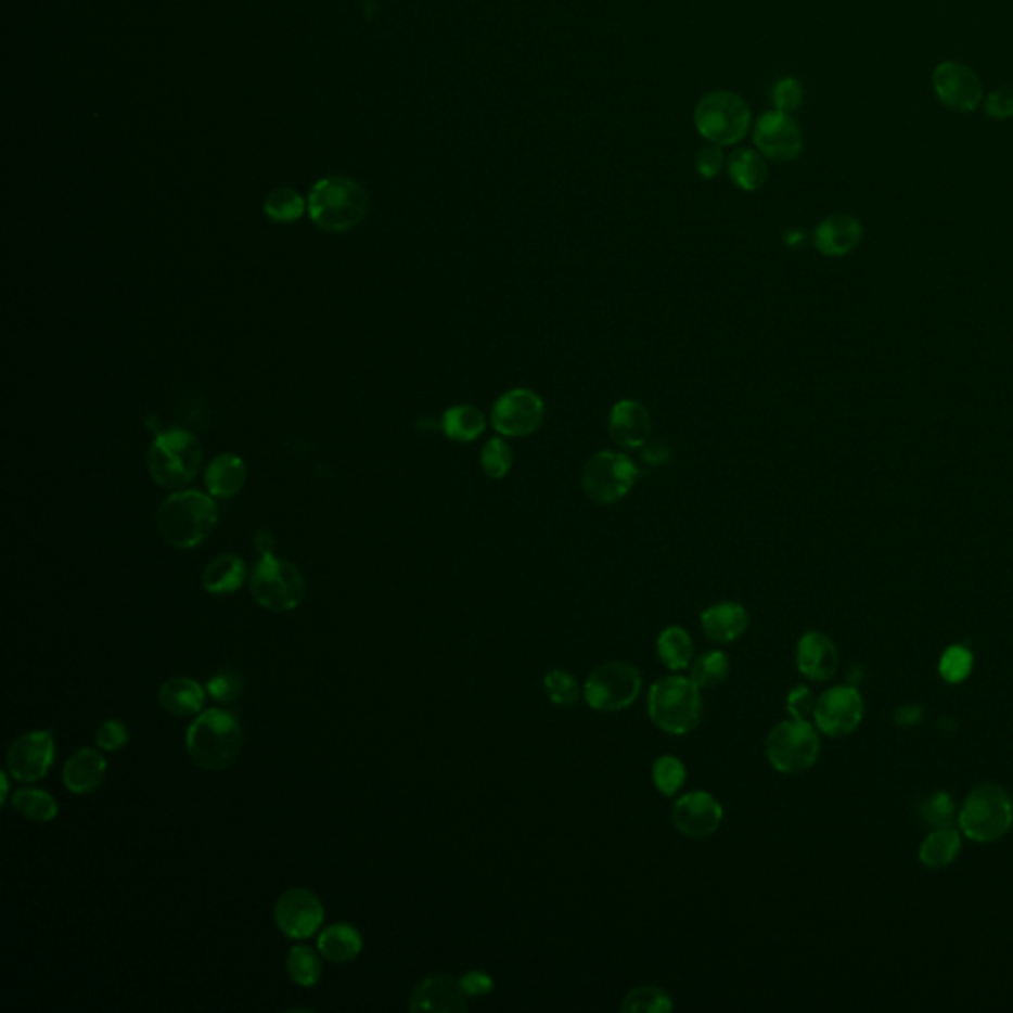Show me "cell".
I'll use <instances>...</instances> for the list:
<instances>
[{
  "mask_svg": "<svg viewBox=\"0 0 1013 1013\" xmlns=\"http://www.w3.org/2000/svg\"><path fill=\"white\" fill-rule=\"evenodd\" d=\"M216 523L215 499L196 489H181L158 506V533L177 549H196L213 535Z\"/></svg>",
  "mask_w": 1013,
  "mask_h": 1013,
  "instance_id": "cell-1",
  "label": "cell"
},
{
  "mask_svg": "<svg viewBox=\"0 0 1013 1013\" xmlns=\"http://www.w3.org/2000/svg\"><path fill=\"white\" fill-rule=\"evenodd\" d=\"M242 743V725L226 710H204L187 731V753L206 770H226L234 765Z\"/></svg>",
  "mask_w": 1013,
  "mask_h": 1013,
  "instance_id": "cell-2",
  "label": "cell"
},
{
  "mask_svg": "<svg viewBox=\"0 0 1013 1013\" xmlns=\"http://www.w3.org/2000/svg\"><path fill=\"white\" fill-rule=\"evenodd\" d=\"M309 216L321 230L341 234L361 225L369 213V194L347 177H326L317 182L307 201Z\"/></svg>",
  "mask_w": 1013,
  "mask_h": 1013,
  "instance_id": "cell-3",
  "label": "cell"
},
{
  "mask_svg": "<svg viewBox=\"0 0 1013 1013\" xmlns=\"http://www.w3.org/2000/svg\"><path fill=\"white\" fill-rule=\"evenodd\" d=\"M149 473L165 489H184L203 467V446L184 428L161 432L146 453Z\"/></svg>",
  "mask_w": 1013,
  "mask_h": 1013,
  "instance_id": "cell-4",
  "label": "cell"
},
{
  "mask_svg": "<svg viewBox=\"0 0 1013 1013\" xmlns=\"http://www.w3.org/2000/svg\"><path fill=\"white\" fill-rule=\"evenodd\" d=\"M1012 825V796L996 782L972 788L958 811V828L974 844H993L1008 835Z\"/></svg>",
  "mask_w": 1013,
  "mask_h": 1013,
  "instance_id": "cell-5",
  "label": "cell"
},
{
  "mask_svg": "<svg viewBox=\"0 0 1013 1013\" xmlns=\"http://www.w3.org/2000/svg\"><path fill=\"white\" fill-rule=\"evenodd\" d=\"M693 124L707 143L739 145L751 133L753 112L741 93L715 90L698 100L693 110Z\"/></svg>",
  "mask_w": 1013,
  "mask_h": 1013,
  "instance_id": "cell-6",
  "label": "cell"
},
{
  "mask_svg": "<svg viewBox=\"0 0 1013 1013\" xmlns=\"http://www.w3.org/2000/svg\"><path fill=\"white\" fill-rule=\"evenodd\" d=\"M701 689L688 677L669 676L653 683L647 695V713L657 729L667 734H688L703 717Z\"/></svg>",
  "mask_w": 1013,
  "mask_h": 1013,
  "instance_id": "cell-7",
  "label": "cell"
},
{
  "mask_svg": "<svg viewBox=\"0 0 1013 1013\" xmlns=\"http://www.w3.org/2000/svg\"><path fill=\"white\" fill-rule=\"evenodd\" d=\"M820 748V732L810 721L790 719L768 732L765 755L780 774H799L818 762Z\"/></svg>",
  "mask_w": 1013,
  "mask_h": 1013,
  "instance_id": "cell-8",
  "label": "cell"
},
{
  "mask_svg": "<svg viewBox=\"0 0 1013 1013\" xmlns=\"http://www.w3.org/2000/svg\"><path fill=\"white\" fill-rule=\"evenodd\" d=\"M249 588L259 606L271 612H292L305 598V578L299 568L273 554L259 559Z\"/></svg>",
  "mask_w": 1013,
  "mask_h": 1013,
  "instance_id": "cell-9",
  "label": "cell"
},
{
  "mask_svg": "<svg viewBox=\"0 0 1013 1013\" xmlns=\"http://www.w3.org/2000/svg\"><path fill=\"white\" fill-rule=\"evenodd\" d=\"M643 679L640 669L628 662H608L597 667L585 683V698L598 713L628 709L640 697Z\"/></svg>",
  "mask_w": 1013,
  "mask_h": 1013,
  "instance_id": "cell-10",
  "label": "cell"
},
{
  "mask_svg": "<svg viewBox=\"0 0 1013 1013\" xmlns=\"http://www.w3.org/2000/svg\"><path fill=\"white\" fill-rule=\"evenodd\" d=\"M640 477L638 465L626 453L598 451L586 463L582 473V489L586 497L600 505L618 503L630 493Z\"/></svg>",
  "mask_w": 1013,
  "mask_h": 1013,
  "instance_id": "cell-11",
  "label": "cell"
},
{
  "mask_svg": "<svg viewBox=\"0 0 1013 1013\" xmlns=\"http://www.w3.org/2000/svg\"><path fill=\"white\" fill-rule=\"evenodd\" d=\"M865 715V703L854 685L828 689L816 701V729L832 739H844L859 729Z\"/></svg>",
  "mask_w": 1013,
  "mask_h": 1013,
  "instance_id": "cell-12",
  "label": "cell"
},
{
  "mask_svg": "<svg viewBox=\"0 0 1013 1013\" xmlns=\"http://www.w3.org/2000/svg\"><path fill=\"white\" fill-rule=\"evenodd\" d=\"M544 402L529 388H513L499 396L491 410V424L505 438H525L541 428Z\"/></svg>",
  "mask_w": 1013,
  "mask_h": 1013,
  "instance_id": "cell-13",
  "label": "cell"
},
{
  "mask_svg": "<svg viewBox=\"0 0 1013 1013\" xmlns=\"http://www.w3.org/2000/svg\"><path fill=\"white\" fill-rule=\"evenodd\" d=\"M753 141L755 149L772 163H792L804 151V137L798 121L792 113L770 112L762 113L753 127Z\"/></svg>",
  "mask_w": 1013,
  "mask_h": 1013,
  "instance_id": "cell-14",
  "label": "cell"
},
{
  "mask_svg": "<svg viewBox=\"0 0 1013 1013\" xmlns=\"http://www.w3.org/2000/svg\"><path fill=\"white\" fill-rule=\"evenodd\" d=\"M933 88L936 98L958 113L976 112L984 102V86L978 74L957 60H946L936 66Z\"/></svg>",
  "mask_w": 1013,
  "mask_h": 1013,
  "instance_id": "cell-15",
  "label": "cell"
},
{
  "mask_svg": "<svg viewBox=\"0 0 1013 1013\" xmlns=\"http://www.w3.org/2000/svg\"><path fill=\"white\" fill-rule=\"evenodd\" d=\"M273 914L278 928L293 940L311 938L325 919L321 899L307 889L285 890L275 902Z\"/></svg>",
  "mask_w": 1013,
  "mask_h": 1013,
  "instance_id": "cell-16",
  "label": "cell"
},
{
  "mask_svg": "<svg viewBox=\"0 0 1013 1013\" xmlns=\"http://www.w3.org/2000/svg\"><path fill=\"white\" fill-rule=\"evenodd\" d=\"M56 746L50 731L26 732L16 739L7 755L9 774L18 782H38L54 765Z\"/></svg>",
  "mask_w": 1013,
  "mask_h": 1013,
  "instance_id": "cell-17",
  "label": "cell"
},
{
  "mask_svg": "<svg viewBox=\"0 0 1013 1013\" xmlns=\"http://www.w3.org/2000/svg\"><path fill=\"white\" fill-rule=\"evenodd\" d=\"M722 818L725 811L721 802L701 790L681 796L671 811L677 830L693 839H705L713 835L721 828Z\"/></svg>",
  "mask_w": 1013,
  "mask_h": 1013,
  "instance_id": "cell-18",
  "label": "cell"
},
{
  "mask_svg": "<svg viewBox=\"0 0 1013 1013\" xmlns=\"http://www.w3.org/2000/svg\"><path fill=\"white\" fill-rule=\"evenodd\" d=\"M460 979L432 974L418 984L410 996V1012L458 1013L467 1010Z\"/></svg>",
  "mask_w": 1013,
  "mask_h": 1013,
  "instance_id": "cell-19",
  "label": "cell"
},
{
  "mask_svg": "<svg viewBox=\"0 0 1013 1013\" xmlns=\"http://www.w3.org/2000/svg\"><path fill=\"white\" fill-rule=\"evenodd\" d=\"M796 665L806 679L823 683L837 674L839 653L822 631H806L796 645Z\"/></svg>",
  "mask_w": 1013,
  "mask_h": 1013,
  "instance_id": "cell-20",
  "label": "cell"
},
{
  "mask_svg": "<svg viewBox=\"0 0 1013 1013\" xmlns=\"http://www.w3.org/2000/svg\"><path fill=\"white\" fill-rule=\"evenodd\" d=\"M610 436L621 448H642L652 436V418L647 408L638 400H619L612 408L608 420Z\"/></svg>",
  "mask_w": 1013,
  "mask_h": 1013,
  "instance_id": "cell-21",
  "label": "cell"
},
{
  "mask_svg": "<svg viewBox=\"0 0 1013 1013\" xmlns=\"http://www.w3.org/2000/svg\"><path fill=\"white\" fill-rule=\"evenodd\" d=\"M863 226L856 216L835 213L825 216L813 232V244L828 258H842L861 244Z\"/></svg>",
  "mask_w": 1013,
  "mask_h": 1013,
  "instance_id": "cell-22",
  "label": "cell"
},
{
  "mask_svg": "<svg viewBox=\"0 0 1013 1013\" xmlns=\"http://www.w3.org/2000/svg\"><path fill=\"white\" fill-rule=\"evenodd\" d=\"M748 612L736 602L713 604L701 614V628L710 642L731 643L741 640L748 630Z\"/></svg>",
  "mask_w": 1013,
  "mask_h": 1013,
  "instance_id": "cell-23",
  "label": "cell"
},
{
  "mask_svg": "<svg viewBox=\"0 0 1013 1013\" xmlns=\"http://www.w3.org/2000/svg\"><path fill=\"white\" fill-rule=\"evenodd\" d=\"M107 774V762L95 748H79L64 766V786L72 794H90L100 788Z\"/></svg>",
  "mask_w": 1013,
  "mask_h": 1013,
  "instance_id": "cell-24",
  "label": "cell"
},
{
  "mask_svg": "<svg viewBox=\"0 0 1013 1013\" xmlns=\"http://www.w3.org/2000/svg\"><path fill=\"white\" fill-rule=\"evenodd\" d=\"M246 463L236 453H222L206 467L204 484L216 499H230L242 491L246 484Z\"/></svg>",
  "mask_w": 1013,
  "mask_h": 1013,
  "instance_id": "cell-25",
  "label": "cell"
},
{
  "mask_svg": "<svg viewBox=\"0 0 1013 1013\" xmlns=\"http://www.w3.org/2000/svg\"><path fill=\"white\" fill-rule=\"evenodd\" d=\"M204 689L189 677H172L158 689V705L177 717H191L204 707Z\"/></svg>",
  "mask_w": 1013,
  "mask_h": 1013,
  "instance_id": "cell-26",
  "label": "cell"
},
{
  "mask_svg": "<svg viewBox=\"0 0 1013 1013\" xmlns=\"http://www.w3.org/2000/svg\"><path fill=\"white\" fill-rule=\"evenodd\" d=\"M727 172L741 191H760L768 181V163L755 146H736L727 158Z\"/></svg>",
  "mask_w": 1013,
  "mask_h": 1013,
  "instance_id": "cell-27",
  "label": "cell"
},
{
  "mask_svg": "<svg viewBox=\"0 0 1013 1013\" xmlns=\"http://www.w3.org/2000/svg\"><path fill=\"white\" fill-rule=\"evenodd\" d=\"M246 564L236 554H220L206 566L203 575L204 590L208 594H232L246 582Z\"/></svg>",
  "mask_w": 1013,
  "mask_h": 1013,
  "instance_id": "cell-28",
  "label": "cell"
},
{
  "mask_svg": "<svg viewBox=\"0 0 1013 1013\" xmlns=\"http://www.w3.org/2000/svg\"><path fill=\"white\" fill-rule=\"evenodd\" d=\"M319 952L337 964H347L361 954L362 936L355 926L338 923L325 928L317 940Z\"/></svg>",
  "mask_w": 1013,
  "mask_h": 1013,
  "instance_id": "cell-29",
  "label": "cell"
},
{
  "mask_svg": "<svg viewBox=\"0 0 1013 1013\" xmlns=\"http://www.w3.org/2000/svg\"><path fill=\"white\" fill-rule=\"evenodd\" d=\"M962 849V832L954 828H938L926 835L921 849H919V859L924 868L945 869L957 861Z\"/></svg>",
  "mask_w": 1013,
  "mask_h": 1013,
  "instance_id": "cell-30",
  "label": "cell"
},
{
  "mask_svg": "<svg viewBox=\"0 0 1013 1013\" xmlns=\"http://www.w3.org/2000/svg\"><path fill=\"white\" fill-rule=\"evenodd\" d=\"M441 429L453 441H473L485 432V416L472 405L453 406L441 416Z\"/></svg>",
  "mask_w": 1013,
  "mask_h": 1013,
  "instance_id": "cell-31",
  "label": "cell"
},
{
  "mask_svg": "<svg viewBox=\"0 0 1013 1013\" xmlns=\"http://www.w3.org/2000/svg\"><path fill=\"white\" fill-rule=\"evenodd\" d=\"M657 657L671 671H683L693 659V640L679 626L665 628L657 638Z\"/></svg>",
  "mask_w": 1013,
  "mask_h": 1013,
  "instance_id": "cell-32",
  "label": "cell"
},
{
  "mask_svg": "<svg viewBox=\"0 0 1013 1013\" xmlns=\"http://www.w3.org/2000/svg\"><path fill=\"white\" fill-rule=\"evenodd\" d=\"M12 808L35 822H52L57 816V802L44 790H16L12 796Z\"/></svg>",
  "mask_w": 1013,
  "mask_h": 1013,
  "instance_id": "cell-33",
  "label": "cell"
},
{
  "mask_svg": "<svg viewBox=\"0 0 1013 1013\" xmlns=\"http://www.w3.org/2000/svg\"><path fill=\"white\" fill-rule=\"evenodd\" d=\"M729 671H731V662L727 653L722 652L701 653L691 664V679L698 689H713L721 685L722 681L729 677Z\"/></svg>",
  "mask_w": 1013,
  "mask_h": 1013,
  "instance_id": "cell-34",
  "label": "cell"
},
{
  "mask_svg": "<svg viewBox=\"0 0 1013 1013\" xmlns=\"http://www.w3.org/2000/svg\"><path fill=\"white\" fill-rule=\"evenodd\" d=\"M264 213L273 222L290 225L299 220L305 213L304 196L293 189H275L264 201Z\"/></svg>",
  "mask_w": 1013,
  "mask_h": 1013,
  "instance_id": "cell-35",
  "label": "cell"
},
{
  "mask_svg": "<svg viewBox=\"0 0 1013 1013\" xmlns=\"http://www.w3.org/2000/svg\"><path fill=\"white\" fill-rule=\"evenodd\" d=\"M287 972L297 986L313 988L323 974V966L316 950L309 946H293L287 954Z\"/></svg>",
  "mask_w": 1013,
  "mask_h": 1013,
  "instance_id": "cell-36",
  "label": "cell"
},
{
  "mask_svg": "<svg viewBox=\"0 0 1013 1013\" xmlns=\"http://www.w3.org/2000/svg\"><path fill=\"white\" fill-rule=\"evenodd\" d=\"M919 818L923 820L924 825H928L931 830H938V828H952L954 820H958V810L957 804L952 796L945 792V790H938V792H933L928 798H924L919 806Z\"/></svg>",
  "mask_w": 1013,
  "mask_h": 1013,
  "instance_id": "cell-37",
  "label": "cell"
},
{
  "mask_svg": "<svg viewBox=\"0 0 1013 1013\" xmlns=\"http://www.w3.org/2000/svg\"><path fill=\"white\" fill-rule=\"evenodd\" d=\"M974 669V655L966 645H948L938 659V674L950 685H958L969 679Z\"/></svg>",
  "mask_w": 1013,
  "mask_h": 1013,
  "instance_id": "cell-38",
  "label": "cell"
},
{
  "mask_svg": "<svg viewBox=\"0 0 1013 1013\" xmlns=\"http://www.w3.org/2000/svg\"><path fill=\"white\" fill-rule=\"evenodd\" d=\"M653 786L659 790L664 796H676L679 790L683 788L688 770L685 765L677 756H659L652 766Z\"/></svg>",
  "mask_w": 1013,
  "mask_h": 1013,
  "instance_id": "cell-39",
  "label": "cell"
},
{
  "mask_svg": "<svg viewBox=\"0 0 1013 1013\" xmlns=\"http://www.w3.org/2000/svg\"><path fill=\"white\" fill-rule=\"evenodd\" d=\"M621 1010L630 1013H667L674 1010V1002L659 988L640 986L624 998Z\"/></svg>",
  "mask_w": 1013,
  "mask_h": 1013,
  "instance_id": "cell-40",
  "label": "cell"
},
{
  "mask_svg": "<svg viewBox=\"0 0 1013 1013\" xmlns=\"http://www.w3.org/2000/svg\"><path fill=\"white\" fill-rule=\"evenodd\" d=\"M542 685L547 697L559 707H573L582 697V689L578 685L576 677L563 669H552L551 674L544 677Z\"/></svg>",
  "mask_w": 1013,
  "mask_h": 1013,
  "instance_id": "cell-41",
  "label": "cell"
},
{
  "mask_svg": "<svg viewBox=\"0 0 1013 1013\" xmlns=\"http://www.w3.org/2000/svg\"><path fill=\"white\" fill-rule=\"evenodd\" d=\"M513 467V453L505 439L491 438L482 451V470L491 479H503Z\"/></svg>",
  "mask_w": 1013,
  "mask_h": 1013,
  "instance_id": "cell-42",
  "label": "cell"
},
{
  "mask_svg": "<svg viewBox=\"0 0 1013 1013\" xmlns=\"http://www.w3.org/2000/svg\"><path fill=\"white\" fill-rule=\"evenodd\" d=\"M770 98H772V105L778 112L794 113L802 107L806 91H804V86H802L798 78L786 76V78L778 79L777 84L772 86Z\"/></svg>",
  "mask_w": 1013,
  "mask_h": 1013,
  "instance_id": "cell-43",
  "label": "cell"
},
{
  "mask_svg": "<svg viewBox=\"0 0 1013 1013\" xmlns=\"http://www.w3.org/2000/svg\"><path fill=\"white\" fill-rule=\"evenodd\" d=\"M725 165H727V158H725L721 145L707 143V145L701 146L697 155H695V170H697L698 177L705 179V181L717 179L721 175V170L725 169Z\"/></svg>",
  "mask_w": 1013,
  "mask_h": 1013,
  "instance_id": "cell-44",
  "label": "cell"
},
{
  "mask_svg": "<svg viewBox=\"0 0 1013 1013\" xmlns=\"http://www.w3.org/2000/svg\"><path fill=\"white\" fill-rule=\"evenodd\" d=\"M984 112L996 121H1005V119L1013 117L1012 86H1002L998 90H991L984 98Z\"/></svg>",
  "mask_w": 1013,
  "mask_h": 1013,
  "instance_id": "cell-45",
  "label": "cell"
},
{
  "mask_svg": "<svg viewBox=\"0 0 1013 1013\" xmlns=\"http://www.w3.org/2000/svg\"><path fill=\"white\" fill-rule=\"evenodd\" d=\"M129 741V732H127V727L124 722L115 721H105L102 727L95 732V744L102 748V751H107V753H117L121 751L125 744Z\"/></svg>",
  "mask_w": 1013,
  "mask_h": 1013,
  "instance_id": "cell-46",
  "label": "cell"
},
{
  "mask_svg": "<svg viewBox=\"0 0 1013 1013\" xmlns=\"http://www.w3.org/2000/svg\"><path fill=\"white\" fill-rule=\"evenodd\" d=\"M206 691L218 703H230L242 693V679L232 671H226V674L213 677L206 685Z\"/></svg>",
  "mask_w": 1013,
  "mask_h": 1013,
  "instance_id": "cell-47",
  "label": "cell"
},
{
  "mask_svg": "<svg viewBox=\"0 0 1013 1013\" xmlns=\"http://www.w3.org/2000/svg\"><path fill=\"white\" fill-rule=\"evenodd\" d=\"M786 709H788L790 717L798 721H808L810 717H813L816 698H813L811 689L806 685L792 689L786 697Z\"/></svg>",
  "mask_w": 1013,
  "mask_h": 1013,
  "instance_id": "cell-48",
  "label": "cell"
},
{
  "mask_svg": "<svg viewBox=\"0 0 1013 1013\" xmlns=\"http://www.w3.org/2000/svg\"><path fill=\"white\" fill-rule=\"evenodd\" d=\"M460 986H462L465 996L482 998V996H487L489 991L493 990V978L489 974H485V972L472 970V972L463 974L462 978H460Z\"/></svg>",
  "mask_w": 1013,
  "mask_h": 1013,
  "instance_id": "cell-49",
  "label": "cell"
},
{
  "mask_svg": "<svg viewBox=\"0 0 1013 1013\" xmlns=\"http://www.w3.org/2000/svg\"><path fill=\"white\" fill-rule=\"evenodd\" d=\"M924 713L923 707L919 705H905L901 709H897L895 713V722L899 727H914L919 722L923 721Z\"/></svg>",
  "mask_w": 1013,
  "mask_h": 1013,
  "instance_id": "cell-50",
  "label": "cell"
},
{
  "mask_svg": "<svg viewBox=\"0 0 1013 1013\" xmlns=\"http://www.w3.org/2000/svg\"><path fill=\"white\" fill-rule=\"evenodd\" d=\"M256 547H258L259 554H273V539H271L270 533L268 530H259L256 535Z\"/></svg>",
  "mask_w": 1013,
  "mask_h": 1013,
  "instance_id": "cell-51",
  "label": "cell"
}]
</instances>
